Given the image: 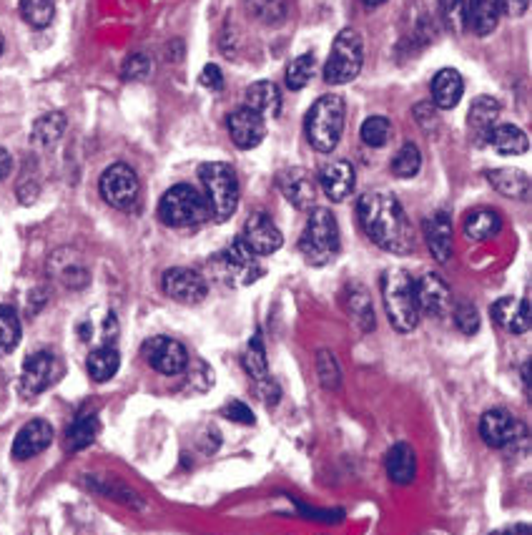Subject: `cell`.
<instances>
[{"label":"cell","instance_id":"cell-1","mask_svg":"<svg viewBox=\"0 0 532 535\" xmlns=\"http://www.w3.org/2000/svg\"><path fill=\"white\" fill-rule=\"evenodd\" d=\"M359 222L367 237L389 254H410L415 234L399 199L389 191H369L359 199Z\"/></svg>","mask_w":532,"mask_h":535},{"label":"cell","instance_id":"cell-2","mask_svg":"<svg viewBox=\"0 0 532 535\" xmlns=\"http://www.w3.org/2000/svg\"><path fill=\"white\" fill-rule=\"evenodd\" d=\"M382 297L392 327L402 335H410L420 325V307H417L415 279L405 269H387L382 274Z\"/></svg>","mask_w":532,"mask_h":535},{"label":"cell","instance_id":"cell-3","mask_svg":"<svg viewBox=\"0 0 532 535\" xmlns=\"http://www.w3.org/2000/svg\"><path fill=\"white\" fill-rule=\"evenodd\" d=\"M344 114H347V106H344V98L337 96V93H329V96L314 101V106L307 114V124H304L307 126V139L314 151L329 154V151L337 149L344 131Z\"/></svg>","mask_w":532,"mask_h":535},{"label":"cell","instance_id":"cell-4","mask_svg":"<svg viewBox=\"0 0 532 535\" xmlns=\"http://www.w3.org/2000/svg\"><path fill=\"white\" fill-rule=\"evenodd\" d=\"M199 179L204 184L209 211L216 224L229 222L239 206V176L229 164L221 161H209L199 169Z\"/></svg>","mask_w":532,"mask_h":535},{"label":"cell","instance_id":"cell-5","mask_svg":"<svg viewBox=\"0 0 532 535\" xmlns=\"http://www.w3.org/2000/svg\"><path fill=\"white\" fill-rule=\"evenodd\" d=\"M299 252L304 254L312 267H324L334 262L339 254V224L329 209L314 206L307 219L302 239H299Z\"/></svg>","mask_w":532,"mask_h":535},{"label":"cell","instance_id":"cell-6","mask_svg":"<svg viewBox=\"0 0 532 535\" xmlns=\"http://www.w3.org/2000/svg\"><path fill=\"white\" fill-rule=\"evenodd\" d=\"M211 217L209 201L201 194L199 189H194L191 184H176L161 196L159 201V219L166 227L174 229H189L199 227L206 219Z\"/></svg>","mask_w":532,"mask_h":535},{"label":"cell","instance_id":"cell-7","mask_svg":"<svg viewBox=\"0 0 532 535\" xmlns=\"http://www.w3.org/2000/svg\"><path fill=\"white\" fill-rule=\"evenodd\" d=\"M364 63V41L354 28H344L339 31V36L334 38L332 53L327 58V66H324V78L332 86H344V83H352L354 78L362 73Z\"/></svg>","mask_w":532,"mask_h":535},{"label":"cell","instance_id":"cell-8","mask_svg":"<svg viewBox=\"0 0 532 535\" xmlns=\"http://www.w3.org/2000/svg\"><path fill=\"white\" fill-rule=\"evenodd\" d=\"M214 267L221 282L231 284V287H246V284H254L256 279L264 274V269H261L259 262H256V254L251 252L244 242H241V237L234 239L231 247L214 259Z\"/></svg>","mask_w":532,"mask_h":535},{"label":"cell","instance_id":"cell-9","mask_svg":"<svg viewBox=\"0 0 532 535\" xmlns=\"http://www.w3.org/2000/svg\"><path fill=\"white\" fill-rule=\"evenodd\" d=\"M98 189H101L103 201H106L108 206L121 211H131L133 206L139 204L141 181L139 176H136V171L128 164H111L101 174Z\"/></svg>","mask_w":532,"mask_h":535},{"label":"cell","instance_id":"cell-10","mask_svg":"<svg viewBox=\"0 0 532 535\" xmlns=\"http://www.w3.org/2000/svg\"><path fill=\"white\" fill-rule=\"evenodd\" d=\"M63 367L61 360H58L53 352H33L31 357H26L23 362V372H21V395L26 397H36L41 392H46L48 387L56 385L58 377H61Z\"/></svg>","mask_w":532,"mask_h":535},{"label":"cell","instance_id":"cell-11","mask_svg":"<svg viewBox=\"0 0 532 535\" xmlns=\"http://www.w3.org/2000/svg\"><path fill=\"white\" fill-rule=\"evenodd\" d=\"M144 357L159 375L174 377L189 367V352L179 340L171 337H151L144 345Z\"/></svg>","mask_w":532,"mask_h":535},{"label":"cell","instance_id":"cell-12","mask_svg":"<svg viewBox=\"0 0 532 535\" xmlns=\"http://www.w3.org/2000/svg\"><path fill=\"white\" fill-rule=\"evenodd\" d=\"M161 287H164L166 297H171L179 304H199L204 302L206 294H209L206 279L201 277L196 269L186 267L166 269L164 277H161Z\"/></svg>","mask_w":532,"mask_h":535},{"label":"cell","instance_id":"cell-13","mask_svg":"<svg viewBox=\"0 0 532 535\" xmlns=\"http://www.w3.org/2000/svg\"><path fill=\"white\" fill-rule=\"evenodd\" d=\"M241 242L256 254V257H269V254L279 252L284 244L282 232H279L277 224L272 222L269 214L264 211H256L251 214L249 222L244 224V234H241Z\"/></svg>","mask_w":532,"mask_h":535},{"label":"cell","instance_id":"cell-14","mask_svg":"<svg viewBox=\"0 0 532 535\" xmlns=\"http://www.w3.org/2000/svg\"><path fill=\"white\" fill-rule=\"evenodd\" d=\"M415 294H417V307L420 314H430V317H445L450 312V287L445 284V279L435 272L422 274L415 282Z\"/></svg>","mask_w":532,"mask_h":535},{"label":"cell","instance_id":"cell-15","mask_svg":"<svg viewBox=\"0 0 532 535\" xmlns=\"http://www.w3.org/2000/svg\"><path fill=\"white\" fill-rule=\"evenodd\" d=\"M279 189H282L284 199L292 206H297L299 211L314 209V201H317V181H314V176L309 174L307 169L292 166V169L282 171V174H279Z\"/></svg>","mask_w":532,"mask_h":535},{"label":"cell","instance_id":"cell-16","mask_svg":"<svg viewBox=\"0 0 532 535\" xmlns=\"http://www.w3.org/2000/svg\"><path fill=\"white\" fill-rule=\"evenodd\" d=\"M226 126H229L231 141H234L236 149L241 151L256 149L266 136V121L261 119L259 114L246 109V106L244 109L231 111V116L226 119Z\"/></svg>","mask_w":532,"mask_h":535},{"label":"cell","instance_id":"cell-17","mask_svg":"<svg viewBox=\"0 0 532 535\" xmlns=\"http://www.w3.org/2000/svg\"><path fill=\"white\" fill-rule=\"evenodd\" d=\"M53 443V427L46 420H31L18 430L13 440V458L31 460Z\"/></svg>","mask_w":532,"mask_h":535},{"label":"cell","instance_id":"cell-18","mask_svg":"<svg viewBox=\"0 0 532 535\" xmlns=\"http://www.w3.org/2000/svg\"><path fill=\"white\" fill-rule=\"evenodd\" d=\"M357 184V174L349 161H329L319 171V186L327 194L329 201H344L354 191Z\"/></svg>","mask_w":532,"mask_h":535},{"label":"cell","instance_id":"cell-19","mask_svg":"<svg viewBox=\"0 0 532 535\" xmlns=\"http://www.w3.org/2000/svg\"><path fill=\"white\" fill-rule=\"evenodd\" d=\"M515 433L517 422L507 410L495 407V410H487L485 415L480 417V435L490 448H507V445L515 440Z\"/></svg>","mask_w":532,"mask_h":535},{"label":"cell","instance_id":"cell-20","mask_svg":"<svg viewBox=\"0 0 532 535\" xmlns=\"http://www.w3.org/2000/svg\"><path fill=\"white\" fill-rule=\"evenodd\" d=\"M492 319L512 335H525L530 330V302L517 297H502L492 304Z\"/></svg>","mask_w":532,"mask_h":535},{"label":"cell","instance_id":"cell-21","mask_svg":"<svg viewBox=\"0 0 532 535\" xmlns=\"http://www.w3.org/2000/svg\"><path fill=\"white\" fill-rule=\"evenodd\" d=\"M246 109L261 119H277L282 111V91L272 81H256L246 88Z\"/></svg>","mask_w":532,"mask_h":535},{"label":"cell","instance_id":"cell-22","mask_svg":"<svg viewBox=\"0 0 532 535\" xmlns=\"http://www.w3.org/2000/svg\"><path fill=\"white\" fill-rule=\"evenodd\" d=\"M497 119H500V103L490 96H480L472 101L470 114H467V126H470L472 139L485 144L490 139L492 129L497 126Z\"/></svg>","mask_w":532,"mask_h":535},{"label":"cell","instance_id":"cell-23","mask_svg":"<svg viewBox=\"0 0 532 535\" xmlns=\"http://www.w3.org/2000/svg\"><path fill=\"white\" fill-rule=\"evenodd\" d=\"M425 239L430 247L432 257L437 262H450L452 257V222L447 211H435L425 222Z\"/></svg>","mask_w":532,"mask_h":535},{"label":"cell","instance_id":"cell-24","mask_svg":"<svg viewBox=\"0 0 532 535\" xmlns=\"http://www.w3.org/2000/svg\"><path fill=\"white\" fill-rule=\"evenodd\" d=\"M465 93V81H462L460 71L455 68H442L435 78H432V103L437 109L450 111L462 101Z\"/></svg>","mask_w":532,"mask_h":535},{"label":"cell","instance_id":"cell-25","mask_svg":"<svg viewBox=\"0 0 532 535\" xmlns=\"http://www.w3.org/2000/svg\"><path fill=\"white\" fill-rule=\"evenodd\" d=\"M497 23H500L497 0H465V28H470L475 36H490L495 33Z\"/></svg>","mask_w":532,"mask_h":535},{"label":"cell","instance_id":"cell-26","mask_svg":"<svg viewBox=\"0 0 532 535\" xmlns=\"http://www.w3.org/2000/svg\"><path fill=\"white\" fill-rule=\"evenodd\" d=\"M487 181L497 194L507 196V199L525 201L530 196V176L522 169H492L487 171Z\"/></svg>","mask_w":532,"mask_h":535},{"label":"cell","instance_id":"cell-27","mask_svg":"<svg viewBox=\"0 0 532 535\" xmlns=\"http://www.w3.org/2000/svg\"><path fill=\"white\" fill-rule=\"evenodd\" d=\"M387 475L392 483L410 485L417 475V455L407 443H397L387 453Z\"/></svg>","mask_w":532,"mask_h":535},{"label":"cell","instance_id":"cell-28","mask_svg":"<svg viewBox=\"0 0 532 535\" xmlns=\"http://www.w3.org/2000/svg\"><path fill=\"white\" fill-rule=\"evenodd\" d=\"M487 144L502 156H520L530 149V141H527L525 131L512 124H497L495 129H492Z\"/></svg>","mask_w":532,"mask_h":535},{"label":"cell","instance_id":"cell-29","mask_svg":"<svg viewBox=\"0 0 532 535\" xmlns=\"http://www.w3.org/2000/svg\"><path fill=\"white\" fill-rule=\"evenodd\" d=\"M502 229V217L495 209H475L465 219V237L472 242H487Z\"/></svg>","mask_w":532,"mask_h":535},{"label":"cell","instance_id":"cell-30","mask_svg":"<svg viewBox=\"0 0 532 535\" xmlns=\"http://www.w3.org/2000/svg\"><path fill=\"white\" fill-rule=\"evenodd\" d=\"M121 367V355L113 345H103L93 350L86 360V370L93 382H108Z\"/></svg>","mask_w":532,"mask_h":535},{"label":"cell","instance_id":"cell-31","mask_svg":"<svg viewBox=\"0 0 532 535\" xmlns=\"http://www.w3.org/2000/svg\"><path fill=\"white\" fill-rule=\"evenodd\" d=\"M101 433V422H98L96 415H83L73 422L66 430V450L71 453H78V450L88 448L93 445V440Z\"/></svg>","mask_w":532,"mask_h":535},{"label":"cell","instance_id":"cell-32","mask_svg":"<svg viewBox=\"0 0 532 535\" xmlns=\"http://www.w3.org/2000/svg\"><path fill=\"white\" fill-rule=\"evenodd\" d=\"M66 134V116L53 111V114L41 116L33 126V144L41 146V149H51L61 136Z\"/></svg>","mask_w":532,"mask_h":535},{"label":"cell","instance_id":"cell-33","mask_svg":"<svg viewBox=\"0 0 532 535\" xmlns=\"http://www.w3.org/2000/svg\"><path fill=\"white\" fill-rule=\"evenodd\" d=\"M21 319H18V312L8 304H0V357L11 355L13 350L21 342Z\"/></svg>","mask_w":532,"mask_h":535},{"label":"cell","instance_id":"cell-34","mask_svg":"<svg viewBox=\"0 0 532 535\" xmlns=\"http://www.w3.org/2000/svg\"><path fill=\"white\" fill-rule=\"evenodd\" d=\"M314 73H317V58H314V53L297 56L287 68V88L289 91H302L304 86H309Z\"/></svg>","mask_w":532,"mask_h":535},{"label":"cell","instance_id":"cell-35","mask_svg":"<svg viewBox=\"0 0 532 535\" xmlns=\"http://www.w3.org/2000/svg\"><path fill=\"white\" fill-rule=\"evenodd\" d=\"M21 16L31 28H48L56 16V0H21Z\"/></svg>","mask_w":532,"mask_h":535},{"label":"cell","instance_id":"cell-36","mask_svg":"<svg viewBox=\"0 0 532 535\" xmlns=\"http://www.w3.org/2000/svg\"><path fill=\"white\" fill-rule=\"evenodd\" d=\"M422 169V154L420 149H417L415 144H402V149L394 154L392 159V174L397 176V179H412V176L420 174Z\"/></svg>","mask_w":532,"mask_h":535},{"label":"cell","instance_id":"cell-37","mask_svg":"<svg viewBox=\"0 0 532 535\" xmlns=\"http://www.w3.org/2000/svg\"><path fill=\"white\" fill-rule=\"evenodd\" d=\"M244 370L249 372L256 382L269 377V362H266V350H264V342H261V335L251 337L249 347H246Z\"/></svg>","mask_w":532,"mask_h":535},{"label":"cell","instance_id":"cell-38","mask_svg":"<svg viewBox=\"0 0 532 535\" xmlns=\"http://www.w3.org/2000/svg\"><path fill=\"white\" fill-rule=\"evenodd\" d=\"M389 134H392V124L384 116H369L362 124V129H359L362 141L367 146H372V149H382L389 141Z\"/></svg>","mask_w":532,"mask_h":535},{"label":"cell","instance_id":"cell-39","mask_svg":"<svg viewBox=\"0 0 532 535\" xmlns=\"http://www.w3.org/2000/svg\"><path fill=\"white\" fill-rule=\"evenodd\" d=\"M317 372H319V380H322V385L327 387V390H339V385H342V372H339L337 357H334L332 352H327V350L319 352Z\"/></svg>","mask_w":532,"mask_h":535},{"label":"cell","instance_id":"cell-40","mask_svg":"<svg viewBox=\"0 0 532 535\" xmlns=\"http://www.w3.org/2000/svg\"><path fill=\"white\" fill-rule=\"evenodd\" d=\"M349 312L357 319L362 330H374V312H372V302L364 294V289H357V292L349 294Z\"/></svg>","mask_w":532,"mask_h":535},{"label":"cell","instance_id":"cell-41","mask_svg":"<svg viewBox=\"0 0 532 535\" xmlns=\"http://www.w3.org/2000/svg\"><path fill=\"white\" fill-rule=\"evenodd\" d=\"M440 16L447 31H465V0H440Z\"/></svg>","mask_w":532,"mask_h":535},{"label":"cell","instance_id":"cell-42","mask_svg":"<svg viewBox=\"0 0 532 535\" xmlns=\"http://www.w3.org/2000/svg\"><path fill=\"white\" fill-rule=\"evenodd\" d=\"M149 73H151V58L144 56V53L128 56L126 61H123L121 68L123 81H144V78H149Z\"/></svg>","mask_w":532,"mask_h":535},{"label":"cell","instance_id":"cell-43","mask_svg":"<svg viewBox=\"0 0 532 535\" xmlns=\"http://www.w3.org/2000/svg\"><path fill=\"white\" fill-rule=\"evenodd\" d=\"M455 325L462 335H475L480 330V314H477L475 304H457L455 307Z\"/></svg>","mask_w":532,"mask_h":535},{"label":"cell","instance_id":"cell-44","mask_svg":"<svg viewBox=\"0 0 532 535\" xmlns=\"http://www.w3.org/2000/svg\"><path fill=\"white\" fill-rule=\"evenodd\" d=\"M249 6L261 21H279L284 16L282 0H249Z\"/></svg>","mask_w":532,"mask_h":535},{"label":"cell","instance_id":"cell-45","mask_svg":"<svg viewBox=\"0 0 532 535\" xmlns=\"http://www.w3.org/2000/svg\"><path fill=\"white\" fill-rule=\"evenodd\" d=\"M226 417L234 422H241V425H254V412L249 410V407L244 405V402L239 400H231L229 405H226Z\"/></svg>","mask_w":532,"mask_h":535},{"label":"cell","instance_id":"cell-46","mask_svg":"<svg viewBox=\"0 0 532 535\" xmlns=\"http://www.w3.org/2000/svg\"><path fill=\"white\" fill-rule=\"evenodd\" d=\"M201 86L209 88V91H221L224 88V73L216 63H209V66L201 71Z\"/></svg>","mask_w":532,"mask_h":535},{"label":"cell","instance_id":"cell-47","mask_svg":"<svg viewBox=\"0 0 532 535\" xmlns=\"http://www.w3.org/2000/svg\"><path fill=\"white\" fill-rule=\"evenodd\" d=\"M497 8H500V16L520 18L530 8V0H497Z\"/></svg>","mask_w":532,"mask_h":535},{"label":"cell","instance_id":"cell-48","mask_svg":"<svg viewBox=\"0 0 532 535\" xmlns=\"http://www.w3.org/2000/svg\"><path fill=\"white\" fill-rule=\"evenodd\" d=\"M259 392H261V400L266 402V405H277L279 402V387L277 382L272 380V377H264V380H259Z\"/></svg>","mask_w":532,"mask_h":535},{"label":"cell","instance_id":"cell-49","mask_svg":"<svg viewBox=\"0 0 532 535\" xmlns=\"http://www.w3.org/2000/svg\"><path fill=\"white\" fill-rule=\"evenodd\" d=\"M11 169H13L11 154H8V151L3 149V146H0V181L6 179L8 174H11Z\"/></svg>","mask_w":532,"mask_h":535},{"label":"cell","instance_id":"cell-50","mask_svg":"<svg viewBox=\"0 0 532 535\" xmlns=\"http://www.w3.org/2000/svg\"><path fill=\"white\" fill-rule=\"evenodd\" d=\"M492 535H530V528H527V525H512V528H507V530H497V533H492Z\"/></svg>","mask_w":532,"mask_h":535},{"label":"cell","instance_id":"cell-51","mask_svg":"<svg viewBox=\"0 0 532 535\" xmlns=\"http://www.w3.org/2000/svg\"><path fill=\"white\" fill-rule=\"evenodd\" d=\"M362 3L367 8H377V6H382V3H387V0H362Z\"/></svg>","mask_w":532,"mask_h":535},{"label":"cell","instance_id":"cell-52","mask_svg":"<svg viewBox=\"0 0 532 535\" xmlns=\"http://www.w3.org/2000/svg\"><path fill=\"white\" fill-rule=\"evenodd\" d=\"M3 46H6V41H3V33H0V53H3Z\"/></svg>","mask_w":532,"mask_h":535}]
</instances>
